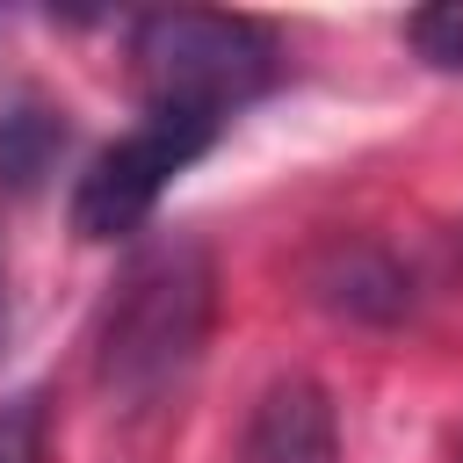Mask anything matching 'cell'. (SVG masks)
Listing matches in <instances>:
<instances>
[{
  "mask_svg": "<svg viewBox=\"0 0 463 463\" xmlns=\"http://www.w3.org/2000/svg\"><path fill=\"white\" fill-rule=\"evenodd\" d=\"M275 36L246 14H210V7H166V14H137L130 29V72L145 109L159 116H188L224 130L246 101H260L275 87Z\"/></svg>",
  "mask_w": 463,
  "mask_h": 463,
  "instance_id": "6da1fadb",
  "label": "cell"
},
{
  "mask_svg": "<svg viewBox=\"0 0 463 463\" xmlns=\"http://www.w3.org/2000/svg\"><path fill=\"white\" fill-rule=\"evenodd\" d=\"M203 333H210V260H203V246L174 239V246L137 253L123 289L101 311V333H94L101 391L109 398H159L203 354Z\"/></svg>",
  "mask_w": 463,
  "mask_h": 463,
  "instance_id": "7a4b0ae2",
  "label": "cell"
},
{
  "mask_svg": "<svg viewBox=\"0 0 463 463\" xmlns=\"http://www.w3.org/2000/svg\"><path fill=\"white\" fill-rule=\"evenodd\" d=\"M217 137H224V130H210V123L145 109V116H137L116 145H101V152L87 159V174L72 181V232H80V239H130V232L159 210V195H166Z\"/></svg>",
  "mask_w": 463,
  "mask_h": 463,
  "instance_id": "3957f363",
  "label": "cell"
},
{
  "mask_svg": "<svg viewBox=\"0 0 463 463\" xmlns=\"http://www.w3.org/2000/svg\"><path fill=\"white\" fill-rule=\"evenodd\" d=\"M239 463H340L333 398L311 376H275L239 434Z\"/></svg>",
  "mask_w": 463,
  "mask_h": 463,
  "instance_id": "277c9868",
  "label": "cell"
},
{
  "mask_svg": "<svg viewBox=\"0 0 463 463\" xmlns=\"http://www.w3.org/2000/svg\"><path fill=\"white\" fill-rule=\"evenodd\" d=\"M405 43H412L434 72H463V0H441V7L405 14Z\"/></svg>",
  "mask_w": 463,
  "mask_h": 463,
  "instance_id": "5b68a950",
  "label": "cell"
},
{
  "mask_svg": "<svg viewBox=\"0 0 463 463\" xmlns=\"http://www.w3.org/2000/svg\"><path fill=\"white\" fill-rule=\"evenodd\" d=\"M43 441H51V405L43 391H22L0 405V463H43Z\"/></svg>",
  "mask_w": 463,
  "mask_h": 463,
  "instance_id": "8992f818",
  "label": "cell"
}]
</instances>
